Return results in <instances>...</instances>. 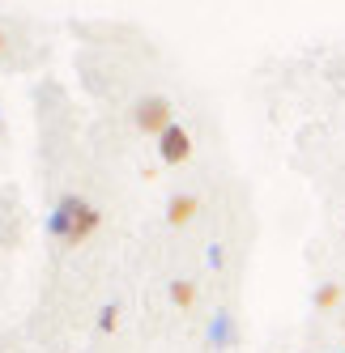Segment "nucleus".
Instances as JSON below:
<instances>
[{
	"instance_id": "nucleus-4",
	"label": "nucleus",
	"mask_w": 345,
	"mask_h": 353,
	"mask_svg": "<svg viewBox=\"0 0 345 353\" xmlns=\"http://www.w3.org/2000/svg\"><path fill=\"white\" fill-rule=\"evenodd\" d=\"M192 213H196V196H179V200H170V225H184Z\"/></svg>"
},
{
	"instance_id": "nucleus-3",
	"label": "nucleus",
	"mask_w": 345,
	"mask_h": 353,
	"mask_svg": "<svg viewBox=\"0 0 345 353\" xmlns=\"http://www.w3.org/2000/svg\"><path fill=\"white\" fill-rule=\"evenodd\" d=\"M158 141H162V162H170V166H175V162H184V158L192 154V141H188V132H184V128H175V123H170V128H166Z\"/></svg>"
},
{
	"instance_id": "nucleus-1",
	"label": "nucleus",
	"mask_w": 345,
	"mask_h": 353,
	"mask_svg": "<svg viewBox=\"0 0 345 353\" xmlns=\"http://www.w3.org/2000/svg\"><path fill=\"white\" fill-rule=\"evenodd\" d=\"M94 225H98V213L90 205H81V200H64L56 213V234H64L68 243H81Z\"/></svg>"
},
{
	"instance_id": "nucleus-2",
	"label": "nucleus",
	"mask_w": 345,
	"mask_h": 353,
	"mask_svg": "<svg viewBox=\"0 0 345 353\" xmlns=\"http://www.w3.org/2000/svg\"><path fill=\"white\" fill-rule=\"evenodd\" d=\"M137 128L141 132H158V137L170 128V103L166 98H145L137 107Z\"/></svg>"
},
{
	"instance_id": "nucleus-5",
	"label": "nucleus",
	"mask_w": 345,
	"mask_h": 353,
	"mask_svg": "<svg viewBox=\"0 0 345 353\" xmlns=\"http://www.w3.org/2000/svg\"><path fill=\"white\" fill-rule=\"evenodd\" d=\"M170 294H175V302H179V307H188V302H192V285H188V281H179L175 290H170Z\"/></svg>"
},
{
	"instance_id": "nucleus-6",
	"label": "nucleus",
	"mask_w": 345,
	"mask_h": 353,
	"mask_svg": "<svg viewBox=\"0 0 345 353\" xmlns=\"http://www.w3.org/2000/svg\"><path fill=\"white\" fill-rule=\"evenodd\" d=\"M315 302H319V307H333V302H337V285H324L315 294Z\"/></svg>"
}]
</instances>
